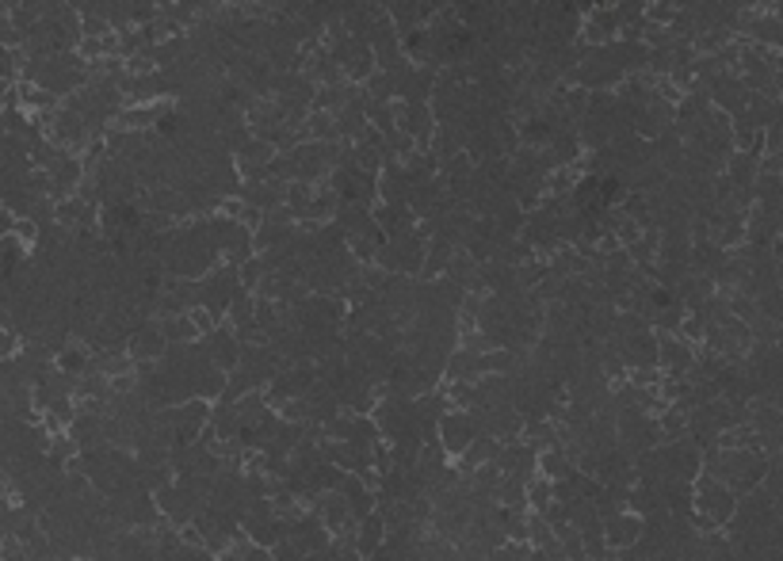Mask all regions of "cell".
<instances>
[{
	"label": "cell",
	"instance_id": "obj_1",
	"mask_svg": "<svg viewBox=\"0 0 783 561\" xmlns=\"http://www.w3.org/2000/svg\"><path fill=\"white\" fill-rule=\"evenodd\" d=\"M439 447H447L451 455H463L466 447H474L478 443V421L470 412H451V416H439Z\"/></svg>",
	"mask_w": 783,
	"mask_h": 561
}]
</instances>
